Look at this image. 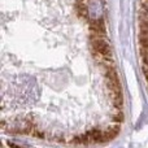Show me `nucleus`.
Returning <instances> with one entry per match:
<instances>
[{"label":"nucleus","instance_id":"nucleus-1","mask_svg":"<svg viewBox=\"0 0 148 148\" xmlns=\"http://www.w3.org/2000/svg\"><path fill=\"white\" fill-rule=\"evenodd\" d=\"M92 48H94L95 55L112 59L109 44L107 43V40H104V36H92Z\"/></svg>","mask_w":148,"mask_h":148},{"label":"nucleus","instance_id":"nucleus-2","mask_svg":"<svg viewBox=\"0 0 148 148\" xmlns=\"http://www.w3.org/2000/svg\"><path fill=\"white\" fill-rule=\"evenodd\" d=\"M86 8H87V18H91L92 21L100 20L101 13L104 10L101 0H86Z\"/></svg>","mask_w":148,"mask_h":148},{"label":"nucleus","instance_id":"nucleus-3","mask_svg":"<svg viewBox=\"0 0 148 148\" xmlns=\"http://www.w3.org/2000/svg\"><path fill=\"white\" fill-rule=\"evenodd\" d=\"M120 133V127L118 126H110L104 131V140H110V139L116 138Z\"/></svg>","mask_w":148,"mask_h":148},{"label":"nucleus","instance_id":"nucleus-4","mask_svg":"<svg viewBox=\"0 0 148 148\" xmlns=\"http://www.w3.org/2000/svg\"><path fill=\"white\" fill-rule=\"evenodd\" d=\"M113 121H114V122H122L123 121V114H122V112H121V109L118 110L117 114L113 116Z\"/></svg>","mask_w":148,"mask_h":148}]
</instances>
